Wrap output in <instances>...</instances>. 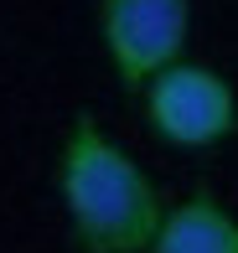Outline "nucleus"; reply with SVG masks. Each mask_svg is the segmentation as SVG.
I'll list each match as a JSON object with an SVG mask.
<instances>
[{"instance_id": "f257e3e1", "label": "nucleus", "mask_w": 238, "mask_h": 253, "mask_svg": "<svg viewBox=\"0 0 238 253\" xmlns=\"http://www.w3.org/2000/svg\"><path fill=\"white\" fill-rule=\"evenodd\" d=\"M57 197L83 253H150L155 227L166 217L155 181L88 114H78L62 134Z\"/></svg>"}, {"instance_id": "f03ea898", "label": "nucleus", "mask_w": 238, "mask_h": 253, "mask_svg": "<svg viewBox=\"0 0 238 253\" xmlns=\"http://www.w3.org/2000/svg\"><path fill=\"white\" fill-rule=\"evenodd\" d=\"M145 93V119L176 150H207L223 145L238 129V98L228 78L207 62H171L140 88Z\"/></svg>"}, {"instance_id": "20e7f679", "label": "nucleus", "mask_w": 238, "mask_h": 253, "mask_svg": "<svg viewBox=\"0 0 238 253\" xmlns=\"http://www.w3.org/2000/svg\"><path fill=\"white\" fill-rule=\"evenodd\" d=\"M150 253H238V217L197 191L161 217Z\"/></svg>"}, {"instance_id": "7ed1b4c3", "label": "nucleus", "mask_w": 238, "mask_h": 253, "mask_svg": "<svg viewBox=\"0 0 238 253\" xmlns=\"http://www.w3.org/2000/svg\"><path fill=\"white\" fill-rule=\"evenodd\" d=\"M187 31L191 0H98V37L130 93H140L161 67L181 62Z\"/></svg>"}]
</instances>
